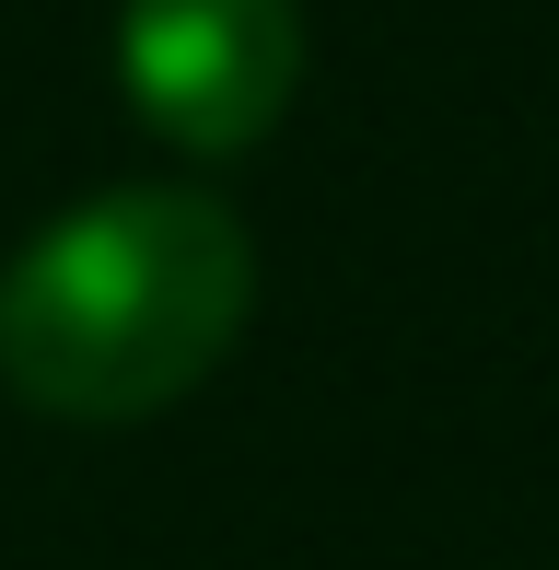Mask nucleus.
<instances>
[{"label":"nucleus","instance_id":"obj_1","mask_svg":"<svg viewBox=\"0 0 559 570\" xmlns=\"http://www.w3.org/2000/svg\"><path fill=\"white\" fill-rule=\"evenodd\" d=\"M257 303V245L210 187H106L0 268V384L47 420L198 396Z\"/></svg>","mask_w":559,"mask_h":570},{"label":"nucleus","instance_id":"obj_2","mask_svg":"<svg viewBox=\"0 0 559 570\" xmlns=\"http://www.w3.org/2000/svg\"><path fill=\"white\" fill-rule=\"evenodd\" d=\"M117 82H129L151 140L234 164L303 94V0H129Z\"/></svg>","mask_w":559,"mask_h":570}]
</instances>
